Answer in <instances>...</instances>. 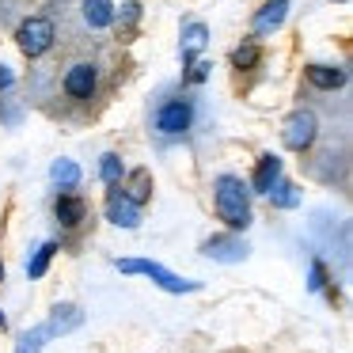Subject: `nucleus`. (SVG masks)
<instances>
[{"label":"nucleus","mask_w":353,"mask_h":353,"mask_svg":"<svg viewBox=\"0 0 353 353\" xmlns=\"http://www.w3.org/2000/svg\"><path fill=\"white\" fill-rule=\"evenodd\" d=\"M84 23L92 31H103V27L114 23V4L110 0H84Z\"/></svg>","instance_id":"nucleus-16"},{"label":"nucleus","mask_w":353,"mask_h":353,"mask_svg":"<svg viewBox=\"0 0 353 353\" xmlns=\"http://www.w3.org/2000/svg\"><path fill=\"white\" fill-rule=\"evenodd\" d=\"M281 179V160H277L274 152H266V156H259V168H254V194H270V186Z\"/></svg>","instance_id":"nucleus-13"},{"label":"nucleus","mask_w":353,"mask_h":353,"mask_svg":"<svg viewBox=\"0 0 353 353\" xmlns=\"http://www.w3.org/2000/svg\"><path fill=\"white\" fill-rule=\"evenodd\" d=\"M16 84V72L8 69V65H0V92H4V88H12Z\"/></svg>","instance_id":"nucleus-26"},{"label":"nucleus","mask_w":353,"mask_h":353,"mask_svg":"<svg viewBox=\"0 0 353 353\" xmlns=\"http://www.w3.org/2000/svg\"><path fill=\"white\" fill-rule=\"evenodd\" d=\"M285 16H289V0H270V4H262V8L254 12V19H251L254 34H270V31H277V27L285 23Z\"/></svg>","instance_id":"nucleus-9"},{"label":"nucleus","mask_w":353,"mask_h":353,"mask_svg":"<svg viewBox=\"0 0 353 353\" xmlns=\"http://www.w3.org/2000/svg\"><path fill=\"white\" fill-rule=\"evenodd\" d=\"M270 201H274V209H296L300 205V190L292 183H281V179H277V183L270 186Z\"/></svg>","instance_id":"nucleus-17"},{"label":"nucleus","mask_w":353,"mask_h":353,"mask_svg":"<svg viewBox=\"0 0 353 353\" xmlns=\"http://www.w3.org/2000/svg\"><path fill=\"white\" fill-rule=\"evenodd\" d=\"M323 285H327V270H323V262H312V281H307V289L319 292Z\"/></svg>","instance_id":"nucleus-25"},{"label":"nucleus","mask_w":353,"mask_h":353,"mask_svg":"<svg viewBox=\"0 0 353 353\" xmlns=\"http://www.w3.org/2000/svg\"><path fill=\"white\" fill-rule=\"evenodd\" d=\"M0 281H4V262H0Z\"/></svg>","instance_id":"nucleus-28"},{"label":"nucleus","mask_w":353,"mask_h":353,"mask_svg":"<svg viewBox=\"0 0 353 353\" xmlns=\"http://www.w3.org/2000/svg\"><path fill=\"white\" fill-rule=\"evenodd\" d=\"M247 251H251V247L239 239V232L213 236V239H205V243H201V254H205V259H216V262H243Z\"/></svg>","instance_id":"nucleus-6"},{"label":"nucleus","mask_w":353,"mask_h":353,"mask_svg":"<svg viewBox=\"0 0 353 353\" xmlns=\"http://www.w3.org/2000/svg\"><path fill=\"white\" fill-rule=\"evenodd\" d=\"M107 221L118 224V228H137L141 224V205H133L122 190L107 194Z\"/></svg>","instance_id":"nucleus-8"},{"label":"nucleus","mask_w":353,"mask_h":353,"mask_svg":"<svg viewBox=\"0 0 353 353\" xmlns=\"http://www.w3.org/2000/svg\"><path fill=\"white\" fill-rule=\"evenodd\" d=\"M54 213H57V221L65 224V228H77L80 221H84V213H88V205L77 198V194H61V198L54 201Z\"/></svg>","instance_id":"nucleus-14"},{"label":"nucleus","mask_w":353,"mask_h":353,"mask_svg":"<svg viewBox=\"0 0 353 353\" xmlns=\"http://www.w3.org/2000/svg\"><path fill=\"white\" fill-rule=\"evenodd\" d=\"M122 194L133 201V205H145L148 198H152V175H148V168H137L130 175V183L122 186Z\"/></svg>","instance_id":"nucleus-15"},{"label":"nucleus","mask_w":353,"mask_h":353,"mask_svg":"<svg viewBox=\"0 0 353 353\" xmlns=\"http://www.w3.org/2000/svg\"><path fill=\"white\" fill-rule=\"evenodd\" d=\"M57 254V243H42L39 251H34V259H27V277H42L50 270V262H54Z\"/></svg>","instance_id":"nucleus-19"},{"label":"nucleus","mask_w":353,"mask_h":353,"mask_svg":"<svg viewBox=\"0 0 353 353\" xmlns=\"http://www.w3.org/2000/svg\"><path fill=\"white\" fill-rule=\"evenodd\" d=\"M307 84L319 88V92H338L345 84V69H338V65H307Z\"/></svg>","instance_id":"nucleus-11"},{"label":"nucleus","mask_w":353,"mask_h":353,"mask_svg":"<svg viewBox=\"0 0 353 353\" xmlns=\"http://www.w3.org/2000/svg\"><path fill=\"white\" fill-rule=\"evenodd\" d=\"M50 179H54V186H61V190H72V186L80 183V168L72 160H57L54 168H50Z\"/></svg>","instance_id":"nucleus-18"},{"label":"nucleus","mask_w":353,"mask_h":353,"mask_svg":"<svg viewBox=\"0 0 353 353\" xmlns=\"http://www.w3.org/2000/svg\"><path fill=\"white\" fill-rule=\"evenodd\" d=\"M16 39H19V50H23L27 57H42V54H50L57 31H54V23H50L46 16H31V19L19 23Z\"/></svg>","instance_id":"nucleus-5"},{"label":"nucleus","mask_w":353,"mask_h":353,"mask_svg":"<svg viewBox=\"0 0 353 353\" xmlns=\"http://www.w3.org/2000/svg\"><path fill=\"white\" fill-rule=\"evenodd\" d=\"M114 270H122V274H145L152 277L156 285H160L163 292H198L201 281H186V277L171 274L168 266H160V262H148V259H118Z\"/></svg>","instance_id":"nucleus-3"},{"label":"nucleus","mask_w":353,"mask_h":353,"mask_svg":"<svg viewBox=\"0 0 353 353\" xmlns=\"http://www.w3.org/2000/svg\"><path fill=\"white\" fill-rule=\"evenodd\" d=\"M213 205H216V216H221L232 232L251 228V190L243 186V179L216 175L213 179Z\"/></svg>","instance_id":"nucleus-2"},{"label":"nucleus","mask_w":353,"mask_h":353,"mask_svg":"<svg viewBox=\"0 0 353 353\" xmlns=\"http://www.w3.org/2000/svg\"><path fill=\"white\" fill-rule=\"evenodd\" d=\"M137 19H141V4H133V0H130V4H122V12H118V23H122L125 31H130V27L137 23Z\"/></svg>","instance_id":"nucleus-23"},{"label":"nucleus","mask_w":353,"mask_h":353,"mask_svg":"<svg viewBox=\"0 0 353 353\" xmlns=\"http://www.w3.org/2000/svg\"><path fill=\"white\" fill-rule=\"evenodd\" d=\"M95 84H99V72H95L92 61H77L65 72V95H69V99H92Z\"/></svg>","instance_id":"nucleus-7"},{"label":"nucleus","mask_w":353,"mask_h":353,"mask_svg":"<svg viewBox=\"0 0 353 353\" xmlns=\"http://www.w3.org/2000/svg\"><path fill=\"white\" fill-rule=\"evenodd\" d=\"M259 61H262V54H259L254 42H247V46H239L236 54H232V65H236V69H254Z\"/></svg>","instance_id":"nucleus-22"},{"label":"nucleus","mask_w":353,"mask_h":353,"mask_svg":"<svg viewBox=\"0 0 353 353\" xmlns=\"http://www.w3.org/2000/svg\"><path fill=\"white\" fill-rule=\"evenodd\" d=\"M186 69H190V72H186V80H190V84H205V77H209V69H213V65H209V61H190Z\"/></svg>","instance_id":"nucleus-24"},{"label":"nucleus","mask_w":353,"mask_h":353,"mask_svg":"<svg viewBox=\"0 0 353 353\" xmlns=\"http://www.w3.org/2000/svg\"><path fill=\"white\" fill-rule=\"evenodd\" d=\"M315 137H319V118H315L312 110H292V114L285 118V125H281L285 148H292V152H307V148L315 145Z\"/></svg>","instance_id":"nucleus-4"},{"label":"nucleus","mask_w":353,"mask_h":353,"mask_svg":"<svg viewBox=\"0 0 353 353\" xmlns=\"http://www.w3.org/2000/svg\"><path fill=\"white\" fill-rule=\"evenodd\" d=\"M122 175H125V171H122V160H118L114 152H107V156L99 160V179H103L107 186H122Z\"/></svg>","instance_id":"nucleus-20"},{"label":"nucleus","mask_w":353,"mask_h":353,"mask_svg":"<svg viewBox=\"0 0 353 353\" xmlns=\"http://www.w3.org/2000/svg\"><path fill=\"white\" fill-rule=\"evenodd\" d=\"M4 327H8V319H4V312H0V330H4Z\"/></svg>","instance_id":"nucleus-27"},{"label":"nucleus","mask_w":353,"mask_h":353,"mask_svg":"<svg viewBox=\"0 0 353 353\" xmlns=\"http://www.w3.org/2000/svg\"><path fill=\"white\" fill-rule=\"evenodd\" d=\"M46 338H50V330H46V327L27 330V334L16 342V353H42V342H46Z\"/></svg>","instance_id":"nucleus-21"},{"label":"nucleus","mask_w":353,"mask_h":353,"mask_svg":"<svg viewBox=\"0 0 353 353\" xmlns=\"http://www.w3.org/2000/svg\"><path fill=\"white\" fill-rule=\"evenodd\" d=\"M209 42V27L201 23V19H190V23L183 27V42H179V54H183V65H190L194 57L205 50Z\"/></svg>","instance_id":"nucleus-10"},{"label":"nucleus","mask_w":353,"mask_h":353,"mask_svg":"<svg viewBox=\"0 0 353 353\" xmlns=\"http://www.w3.org/2000/svg\"><path fill=\"white\" fill-rule=\"evenodd\" d=\"M80 323H84V312H80L77 304H57L54 312H50L46 330H50V334H69V330L80 327Z\"/></svg>","instance_id":"nucleus-12"},{"label":"nucleus","mask_w":353,"mask_h":353,"mask_svg":"<svg viewBox=\"0 0 353 353\" xmlns=\"http://www.w3.org/2000/svg\"><path fill=\"white\" fill-rule=\"evenodd\" d=\"M148 125H152V133L163 145L190 137V130L198 125V103H194V95L179 92V88H160V95L152 99V110H148Z\"/></svg>","instance_id":"nucleus-1"}]
</instances>
